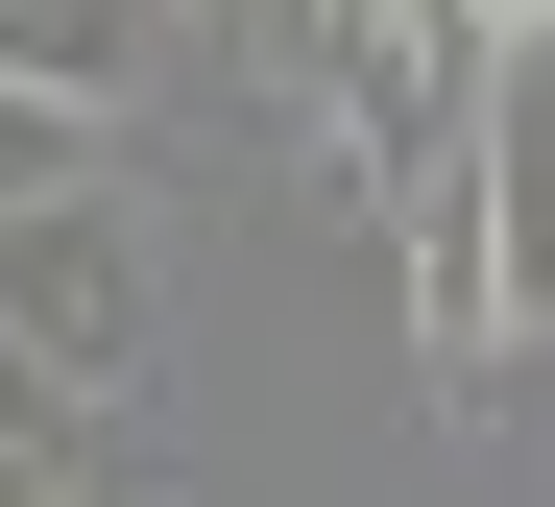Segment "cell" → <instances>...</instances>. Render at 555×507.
Returning a JSON list of instances; mask_svg holds the SVG:
<instances>
[{"mask_svg":"<svg viewBox=\"0 0 555 507\" xmlns=\"http://www.w3.org/2000/svg\"><path fill=\"white\" fill-rule=\"evenodd\" d=\"M0 363H25L49 411H121V386L169 363V266H145V218L98 169H73V193H0Z\"/></svg>","mask_w":555,"mask_h":507,"instance_id":"6da1fadb","label":"cell"},{"mask_svg":"<svg viewBox=\"0 0 555 507\" xmlns=\"http://www.w3.org/2000/svg\"><path fill=\"white\" fill-rule=\"evenodd\" d=\"M121 97H145V0H0V145H73V169H98V122H121Z\"/></svg>","mask_w":555,"mask_h":507,"instance_id":"7a4b0ae2","label":"cell"},{"mask_svg":"<svg viewBox=\"0 0 555 507\" xmlns=\"http://www.w3.org/2000/svg\"><path fill=\"white\" fill-rule=\"evenodd\" d=\"M483 266H507V363L555 339V73H483Z\"/></svg>","mask_w":555,"mask_h":507,"instance_id":"3957f363","label":"cell"},{"mask_svg":"<svg viewBox=\"0 0 555 507\" xmlns=\"http://www.w3.org/2000/svg\"><path fill=\"white\" fill-rule=\"evenodd\" d=\"M435 25L483 49V73H555V0H435Z\"/></svg>","mask_w":555,"mask_h":507,"instance_id":"277c9868","label":"cell"}]
</instances>
